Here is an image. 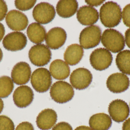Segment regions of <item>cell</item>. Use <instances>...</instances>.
Wrapping results in <instances>:
<instances>
[{"label":"cell","instance_id":"1","mask_svg":"<svg viewBox=\"0 0 130 130\" xmlns=\"http://www.w3.org/2000/svg\"><path fill=\"white\" fill-rule=\"evenodd\" d=\"M100 17L102 23L107 27L117 26L121 21V9L120 5L112 1L105 2L101 7Z\"/></svg>","mask_w":130,"mask_h":130},{"label":"cell","instance_id":"2","mask_svg":"<svg viewBox=\"0 0 130 130\" xmlns=\"http://www.w3.org/2000/svg\"><path fill=\"white\" fill-rule=\"evenodd\" d=\"M101 42L107 50L113 53L120 52L125 46L124 37L114 29L105 30L102 34Z\"/></svg>","mask_w":130,"mask_h":130},{"label":"cell","instance_id":"3","mask_svg":"<svg viewBox=\"0 0 130 130\" xmlns=\"http://www.w3.org/2000/svg\"><path fill=\"white\" fill-rule=\"evenodd\" d=\"M50 95L52 99L56 103L64 104L72 99L74 91L72 86L68 82L58 81L52 85Z\"/></svg>","mask_w":130,"mask_h":130},{"label":"cell","instance_id":"4","mask_svg":"<svg viewBox=\"0 0 130 130\" xmlns=\"http://www.w3.org/2000/svg\"><path fill=\"white\" fill-rule=\"evenodd\" d=\"M102 31L97 25H91L84 28L80 33L79 43L83 49H88L94 48L100 43Z\"/></svg>","mask_w":130,"mask_h":130},{"label":"cell","instance_id":"5","mask_svg":"<svg viewBox=\"0 0 130 130\" xmlns=\"http://www.w3.org/2000/svg\"><path fill=\"white\" fill-rule=\"evenodd\" d=\"M31 83L35 91L39 93L46 92L52 84V75L45 68H39L33 72L31 77Z\"/></svg>","mask_w":130,"mask_h":130},{"label":"cell","instance_id":"6","mask_svg":"<svg viewBox=\"0 0 130 130\" xmlns=\"http://www.w3.org/2000/svg\"><path fill=\"white\" fill-rule=\"evenodd\" d=\"M113 56L109 50L100 48L94 50L90 56V62L93 68L102 71L107 69L111 65Z\"/></svg>","mask_w":130,"mask_h":130},{"label":"cell","instance_id":"7","mask_svg":"<svg viewBox=\"0 0 130 130\" xmlns=\"http://www.w3.org/2000/svg\"><path fill=\"white\" fill-rule=\"evenodd\" d=\"M52 52L48 46L38 44L32 47L29 52V57L32 64L37 66L47 65L52 59Z\"/></svg>","mask_w":130,"mask_h":130},{"label":"cell","instance_id":"8","mask_svg":"<svg viewBox=\"0 0 130 130\" xmlns=\"http://www.w3.org/2000/svg\"><path fill=\"white\" fill-rule=\"evenodd\" d=\"M32 15L35 20L41 24H46L52 22L56 15L53 5L47 2H41L34 8Z\"/></svg>","mask_w":130,"mask_h":130},{"label":"cell","instance_id":"9","mask_svg":"<svg viewBox=\"0 0 130 130\" xmlns=\"http://www.w3.org/2000/svg\"><path fill=\"white\" fill-rule=\"evenodd\" d=\"M92 80V74L87 69L78 68L73 71L70 75V81L73 88L76 90H84L89 86Z\"/></svg>","mask_w":130,"mask_h":130},{"label":"cell","instance_id":"10","mask_svg":"<svg viewBox=\"0 0 130 130\" xmlns=\"http://www.w3.org/2000/svg\"><path fill=\"white\" fill-rule=\"evenodd\" d=\"M27 42V38L24 34L20 32H13L5 37L2 44L7 50L16 52L24 49Z\"/></svg>","mask_w":130,"mask_h":130},{"label":"cell","instance_id":"11","mask_svg":"<svg viewBox=\"0 0 130 130\" xmlns=\"http://www.w3.org/2000/svg\"><path fill=\"white\" fill-rule=\"evenodd\" d=\"M108 112L111 119L117 123L126 121L130 113L129 107L126 102L121 99L111 102L108 107Z\"/></svg>","mask_w":130,"mask_h":130},{"label":"cell","instance_id":"12","mask_svg":"<svg viewBox=\"0 0 130 130\" xmlns=\"http://www.w3.org/2000/svg\"><path fill=\"white\" fill-rule=\"evenodd\" d=\"M108 90L113 93H121L126 91L129 85V78L123 73H117L110 75L106 82Z\"/></svg>","mask_w":130,"mask_h":130},{"label":"cell","instance_id":"13","mask_svg":"<svg viewBox=\"0 0 130 130\" xmlns=\"http://www.w3.org/2000/svg\"><path fill=\"white\" fill-rule=\"evenodd\" d=\"M5 21L8 27L15 31H21L25 30L29 23L26 15L15 10H11L8 12Z\"/></svg>","mask_w":130,"mask_h":130},{"label":"cell","instance_id":"14","mask_svg":"<svg viewBox=\"0 0 130 130\" xmlns=\"http://www.w3.org/2000/svg\"><path fill=\"white\" fill-rule=\"evenodd\" d=\"M14 104L20 108L29 106L32 102L34 94L31 88L27 85H21L17 88L13 94Z\"/></svg>","mask_w":130,"mask_h":130},{"label":"cell","instance_id":"15","mask_svg":"<svg viewBox=\"0 0 130 130\" xmlns=\"http://www.w3.org/2000/svg\"><path fill=\"white\" fill-rule=\"evenodd\" d=\"M31 74V68L29 65L25 62H20L13 67L11 78L15 84L22 85L29 82Z\"/></svg>","mask_w":130,"mask_h":130},{"label":"cell","instance_id":"16","mask_svg":"<svg viewBox=\"0 0 130 130\" xmlns=\"http://www.w3.org/2000/svg\"><path fill=\"white\" fill-rule=\"evenodd\" d=\"M67 37L66 33L63 28L58 27H53L46 36V44L52 49H58L64 44Z\"/></svg>","mask_w":130,"mask_h":130},{"label":"cell","instance_id":"17","mask_svg":"<svg viewBox=\"0 0 130 130\" xmlns=\"http://www.w3.org/2000/svg\"><path fill=\"white\" fill-rule=\"evenodd\" d=\"M78 21L83 25L89 26L96 23L99 19L98 11L94 8L88 5L81 7L77 11Z\"/></svg>","mask_w":130,"mask_h":130},{"label":"cell","instance_id":"18","mask_svg":"<svg viewBox=\"0 0 130 130\" xmlns=\"http://www.w3.org/2000/svg\"><path fill=\"white\" fill-rule=\"evenodd\" d=\"M57 113L52 109H46L42 111L37 116V125L40 129L48 130L55 125L57 121Z\"/></svg>","mask_w":130,"mask_h":130},{"label":"cell","instance_id":"19","mask_svg":"<svg viewBox=\"0 0 130 130\" xmlns=\"http://www.w3.org/2000/svg\"><path fill=\"white\" fill-rule=\"evenodd\" d=\"M51 75L56 80H62L67 78L70 74V68L63 60L57 59L52 62L50 66Z\"/></svg>","mask_w":130,"mask_h":130},{"label":"cell","instance_id":"20","mask_svg":"<svg viewBox=\"0 0 130 130\" xmlns=\"http://www.w3.org/2000/svg\"><path fill=\"white\" fill-rule=\"evenodd\" d=\"M78 7V4L76 1L61 0L56 5V11L61 17L69 18L75 14Z\"/></svg>","mask_w":130,"mask_h":130},{"label":"cell","instance_id":"21","mask_svg":"<svg viewBox=\"0 0 130 130\" xmlns=\"http://www.w3.org/2000/svg\"><path fill=\"white\" fill-rule=\"evenodd\" d=\"M83 55L84 50L81 46L72 44L67 48L64 54V59L68 65H75L81 61Z\"/></svg>","mask_w":130,"mask_h":130},{"label":"cell","instance_id":"22","mask_svg":"<svg viewBox=\"0 0 130 130\" xmlns=\"http://www.w3.org/2000/svg\"><path fill=\"white\" fill-rule=\"evenodd\" d=\"M90 127L94 130H108L112 125L110 117L104 113L94 114L89 120Z\"/></svg>","mask_w":130,"mask_h":130},{"label":"cell","instance_id":"23","mask_svg":"<svg viewBox=\"0 0 130 130\" xmlns=\"http://www.w3.org/2000/svg\"><path fill=\"white\" fill-rule=\"evenodd\" d=\"M46 33L45 27L37 23L30 24L27 30V34L29 39L36 44H39L44 41Z\"/></svg>","mask_w":130,"mask_h":130},{"label":"cell","instance_id":"24","mask_svg":"<svg viewBox=\"0 0 130 130\" xmlns=\"http://www.w3.org/2000/svg\"><path fill=\"white\" fill-rule=\"evenodd\" d=\"M116 63L120 71L130 75V50H124L119 53L116 57Z\"/></svg>","mask_w":130,"mask_h":130},{"label":"cell","instance_id":"25","mask_svg":"<svg viewBox=\"0 0 130 130\" xmlns=\"http://www.w3.org/2000/svg\"><path fill=\"white\" fill-rule=\"evenodd\" d=\"M14 85L13 80L9 76L0 77V98L8 97L13 92Z\"/></svg>","mask_w":130,"mask_h":130},{"label":"cell","instance_id":"26","mask_svg":"<svg viewBox=\"0 0 130 130\" xmlns=\"http://www.w3.org/2000/svg\"><path fill=\"white\" fill-rule=\"evenodd\" d=\"M36 1H14L15 6L17 9L22 11L28 10L31 9L36 3Z\"/></svg>","mask_w":130,"mask_h":130},{"label":"cell","instance_id":"27","mask_svg":"<svg viewBox=\"0 0 130 130\" xmlns=\"http://www.w3.org/2000/svg\"><path fill=\"white\" fill-rule=\"evenodd\" d=\"M0 130H14L12 120L5 115L0 116Z\"/></svg>","mask_w":130,"mask_h":130},{"label":"cell","instance_id":"28","mask_svg":"<svg viewBox=\"0 0 130 130\" xmlns=\"http://www.w3.org/2000/svg\"><path fill=\"white\" fill-rule=\"evenodd\" d=\"M122 15L124 23L127 26L130 27V4L124 7Z\"/></svg>","mask_w":130,"mask_h":130},{"label":"cell","instance_id":"29","mask_svg":"<svg viewBox=\"0 0 130 130\" xmlns=\"http://www.w3.org/2000/svg\"><path fill=\"white\" fill-rule=\"evenodd\" d=\"M7 11V5L6 2L4 1L0 0V21L4 20Z\"/></svg>","mask_w":130,"mask_h":130},{"label":"cell","instance_id":"30","mask_svg":"<svg viewBox=\"0 0 130 130\" xmlns=\"http://www.w3.org/2000/svg\"><path fill=\"white\" fill-rule=\"evenodd\" d=\"M52 130H73L71 125L65 122H62L55 125Z\"/></svg>","mask_w":130,"mask_h":130},{"label":"cell","instance_id":"31","mask_svg":"<svg viewBox=\"0 0 130 130\" xmlns=\"http://www.w3.org/2000/svg\"><path fill=\"white\" fill-rule=\"evenodd\" d=\"M15 130H34L32 124L28 122H23L16 127Z\"/></svg>","mask_w":130,"mask_h":130},{"label":"cell","instance_id":"32","mask_svg":"<svg viewBox=\"0 0 130 130\" xmlns=\"http://www.w3.org/2000/svg\"><path fill=\"white\" fill-rule=\"evenodd\" d=\"M105 1H85V2L91 7H98L103 4Z\"/></svg>","mask_w":130,"mask_h":130},{"label":"cell","instance_id":"33","mask_svg":"<svg viewBox=\"0 0 130 130\" xmlns=\"http://www.w3.org/2000/svg\"><path fill=\"white\" fill-rule=\"evenodd\" d=\"M125 40L127 46L130 48V28L128 29L125 33Z\"/></svg>","mask_w":130,"mask_h":130},{"label":"cell","instance_id":"34","mask_svg":"<svg viewBox=\"0 0 130 130\" xmlns=\"http://www.w3.org/2000/svg\"><path fill=\"white\" fill-rule=\"evenodd\" d=\"M122 130H130V118L126 120L123 124Z\"/></svg>","mask_w":130,"mask_h":130},{"label":"cell","instance_id":"35","mask_svg":"<svg viewBox=\"0 0 130 130\" xmlns=\"http://www.w3.org/2000/svg\"><path fill=\"white\" fill-rule=\"evenodd\" d=\"M5 34V29L4 25L0 23V42L3 39Z\"/></svg>","mask_w":130,"mask_h":130},{"label":"cell","instance_id":"36","mask_svg":"<svg viewBox=\"0 0 130 130\" xmlns=\"http://www.w3.org/2000/svg\"><path fill=\"white\" fill-rule=\"evenodd\" d=\"M75 130H94L91 128L89 127L86 126H79L78 127H76Z\"/></svg>","mask_w":130,"mask_h":130},{"label":"cell","instance_id":"37","mask_svg":"<svg viewBox=\"0 0 130 130\" xmlns=\"http://www.w3.org/2000/svg\"><path fill=\"white\" fill-rule=\"evenodd\" d=\"M4 107V103L1 98H0V114L2 113Z\"/></svg>","mask_w":130,"mask_h":130},{"label":"cell","instance_id":"38","mask_svg":"<svg viewBox=\"0 0 130 130\" xmlns=\"http://www.w3.org/2000/svg\"><path fill=\"white\" fill-rule=\"evenodd\" d=\"M3 52H2V50L0 48V62L2 60V58H3Z\"/></svg>","mask_w":130,"mask_h":130},{"label":"cell","instance_id":"39","mask_svg":"<svg viewBox=\"0 0 130 130\" xmlns=\"http://www.w3.org/2000/svg\"></svg>","mask_w":130,"mask_h":130}]
</instances>
